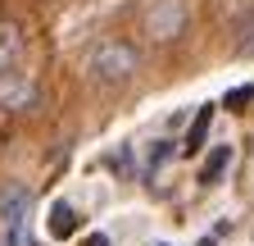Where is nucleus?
Here are the masks:
<instances>
[{"mask_svg":"<svg viewBox=\"0 0 254 246\" xmlns=\"http://www.w3.org/2000/svg\"><path fill=\"white\" fill-rule=\"evenodd\" d=\"M136 69H141V50L132 41H118V37L91 46V55H86V78L100 87H123Z\"/></svg>","mask_w":254,"mask_h":246,"instance_id":"nucleus-1","label":"nucleus"},{"mask_svg":"<svg viewBox=\"0 0 254 246\" xmlns=\"http://www.w3.org/2000/svg\"><path fill=\"white\" fill-rule=\"evenodd\" d=\"M145 32L154 41H177L186 32V0H154L145 14Z\"/></svg>","mask_w":254,"mask_h":246,"instance_id":"nucleus-2","label":"nucleus"},{"mask_svg":"<svg viewBox=\"0 0 254 246\" xmlns=\"http://www.w3.org/2000/svg\"><path fill=\"white\" fill-rule=\"evenodd\" d=\"M46 228H50V237H55V242H64V237H73V233L82 228V214H77L68 201H55V205H50V214H46Z\"/></svg>","mask_w":254,"mask_h":246,"instance_id":"nucleus-3","label":"nucleus"},{"mask_svg":"<svg viewBox=\"0 0 254 246\" xmlns=\"http://www.w3.org/2000/svg\"><path fill=\"white\" fill-rule=\"evenodd\" d=\"M209 128H213V105H204L195 119H190V128H186V137H182V155H200Z\"/></svg>","mask_w":254,"mask_h":246,"instance_id":"nucleus-4","label":"nucleus"},{"mask_svg":"<svg viewBox=\"0 0 254 246\" xmlns=\"http://www.w3.org/2000/svg\"><path fill=\"white\" fill-rule=\"evenodd\" d=\"M18 55H23V32L14 23H0V78L18 64Z\"/></svg>","mask_w":254,"mask_h":246,"instance_id":"nucleus-5","label":"nucleus"},{"mask_svg":"<svg viewBox=\"0 0 254 246\" xmlns=\"http://www.w3.org/2000/svg\"><path fill=\"white\" fill-rule=\"evenodd\" d=\"M23 205H27V196L23 192H5V201H0V219H5V246H14V233H18V219H23Z\"/></svg>","mask_w":254,"mask_h":246,"instance_id":"nucleus-6","label":"nucleus"},{"mask_svg":"<svg viewBox=\"0 0 254 246\" xmlns=\"http://www.w3.org/2000/svg\"><path fill=\"white\" fill-rule=\"evenodd\" d=\"M227 164H232V146H218L213 155L204 160V169H200V182H218L222 173H227Z\"/></svg>","mask_w":254,"mask_h":246,"instance_id":"nucleus-7","label":"nucleus"},{"mask_svg":"<svg viewBox=\"0 0 254 246\" xmlns=\"http://www.w3.org/2000/svg\"><path fill=\"white\" fill-rule=\"evenodd\" d=\"M168 155H173V141H154V146H145V155H141V160H145V169L154 173V169L164 164Z\"/></svg>","mask_w":254,"mask_h":246,"instance_id":"nucleus-8","label":"nucleus"},{"mask_svg":"<svg viewBox=\"0 0 254 246\" xmlns=\"http://www.w3.org/2000/svg\"><path fill=\"white\" fill-rule=\"evenodd\" d=\"M32 101H37V87H14L9 91V105L14 110H32Z\"/></svg>","mask_w":254,"mask_h":246,"instance_id":"nucleus-9","label":"nucleus"},{"mask_svg":"<svg viewBox=\"0 0 254 246\" xmlns=\"http://www.w3.org/2000/svg\"><path fill=\"white\" fill-rule=\"evenodd\" d=\"M250 101H254V87H236V91H227V105H232V110H245Z\"/></svg>","mask_w":254,"mask_h":246,"instance_id":"nucleus-10","label":"nucleus"},{"mask_svg":"<svg viewBox=\"0 0 254 246\" xmlns=\"http://www.w3.org/2000/svg\"><path fill=\"white\" fill-rule=\"evenodd\" d=\"M82 246H109V237H105V233H95V237H86Z\"/></svg>","mask_w":254,"mask_h":246,"instance_id":"nucleus-11","label":"nucleus"}]
</instances>
